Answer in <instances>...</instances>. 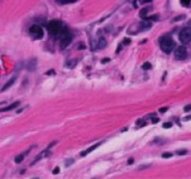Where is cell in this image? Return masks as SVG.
<instances>
[{"mask_svg":"<svg viewBox=\"0 0 191 179\" xmlns=\"http://www.w3.org/2000/svg\"><path fill=\"white\" fill-rule=\"evenodd\" d=\"M160 47L165 53H170L176 47V43L172 37L163 36L160 39Z\"/></svg>","mask_w":191,"mask_h":179,"instance_id":"7a4b0ae2","label":"cell"},{"mask_svg":"<svg viewBox=\"0 0 191 179\" xmlns=\"http://www.w3.org/2000/svg\"><path fill=\"white\" fill-rule=\"evenodd\" d=\"M179 38H180V41L183 43V44L184 45L188 44L191 41V28L189 27L184 28L183 30L181 31Z\"/></svg>","mask_w":191,"mask_h":179,"instance_id":"277c9868","label":"cell"},{"mask_svg":"<svg viewBox=\"0 0 191 179\" xmlns=\"http://www.w3.org/2000/svg\"><path fill=\"white\" fill-rule=\"evenodd\" d=\"M72 39H73V36L72 34L70 33H66L64 35H62V38H61V41H60V48L64 50V49H66L68 46L71 44L72 42Z\"/></svg>","mask_w":191,"mask_h":179,"instance_id":"8992f818","label":"cell"},{"mask_svg":"<svg viewBox=\"0 0 191 179\" xmlns=\"http://www.w3.org/2000/svg\"><path fill=\"white\" fill-rule=\"evenodd\" d=\"M16 76H13V77H11V79H9L7 82H6V84L3 86V88H2V90H1V92H5V91H7V90L9 89V88H11V86H13V84H14V82H16Z\"/></svg>","mask_w":191,"mask_h":179,"instance_id":"30bf717a","label":"cell"},{"mask_svg":"<svg viewBox=\"0 0 191 179\" xmlns=\"http://www.w3.org/2000/svg\"><path fill=\"white\" fill-rule=\"evenodd\" d=\"M187 154L186 150H184V151H178L177 152V154H179V155H184V154Z\"/></svg>","mask_w":191,"mask_h":179,"instance_id":"603a6c76","label":"cell"},{"mask_svg":"<svg viewBox=\"0 0 191 179\" xmlns=\"http://www.w3.org/2000/svg\"><path fill=\"white\" fill-rule=\"evenodd\" d=\"M36 65H37V60L36 58L31 59L27 63V70L29 71H34L36 69Z\"/></svg>","mask_w":191,"mask_h":179,"instance_id":"9c48e42d","label":"cell"},{"mask_svg":"<svg viewBox=\"0 0 191 179\" xmlns=\"http://www.w3.org/2000/svg\"><path fill=\"white\" fill-rule=\"evenodd\" d=\"M146 13H147V9H142V11H140V16L142 17V18H146Z\"/></svg>","mask_w":191,"mask_h":179,"instance_id":"e0dca14e","label":"cell"},{"mask_svg":"<svg viewBox=\"0 0 191 179\" xmlns=\"http://www.w3.org/2000/svg\"><path fill=\"white\" fill-rule=\"evenodd\" d=\"M19 105H20V102H19V101H16V102H14V103H13V104H11V105H9V106H7V107H5V108L0 109V112H4L11 111V110L16 109Z\"/></svg>","mask_w":191,"mask_h":179,"instance_id":"ba28073f","label":"cell"},{"mask_svg":"<svg viewBox=\"0 0 191 179\" xmlns=\"http://www.w3.org/2000/svg\"><path fill=\"white\" fill-rule=\"evenodd\" d=\"M29 33H30V35L33 37L34 39H41L43 38V35H44L42 28L38 25L31 26L30 29H29Z\"/></svg>","mask_w":191,"mask_h":179,"instance_id":"3957f363","label":"cell"},{"mask_svg":"<svg viewBox=\"0 0 191 179\" xmlns=\"http://www.w3.org/2000/svg\"><path fill=\"white\" fill-rule=\"evenodd\" d=\"M133 162H134V158H130V159L128 160V164H129V165H130V164H132Z\"/></svg>","mask_w":191,"mask_h":179,"instance_id":"f546056e","label":"cell"},{"mask_svg":"<svg viewBox=\"0 0 191 179\" xmlns=\"http://www.w3.org/2000/svg\"><path fill=\"white\" fill-rule=\"evenodd\" d=\"M105 45H106V41H105V39L103 37H101V39H99V48L101 49V48H104Z\"/></svg>","mask_w":191,"mask_h":179,"instance_id":"2e32d148","label":"cell"},{"mask_svg":"<svg viewBox=\"0 0 191 179\" xmlns=\"http://www.w3.org/2000/svg\"><path fill=\"white\" fill-rule=\"evenodd\" d=\"M186 18V15H184V14H182L180 16H177L174 18V22H177V21H181V20H183Z\"/></svg>","mask_w":191,"mask_h":179,"instance_id":"d6986e66","label":"cell"},{"mask_svg":"<svg viewBox=\"0 0 191 179\" xmlns=\"http://www.w3.org/2000/svg\"><path fill=\"white\" fill-rule=\"evenodd\" d=\"M175 58L178 60H184L187 57V51L186 48L184 47V46H180L176 49L175 53H174Z\"/></svg>","mask_w":191,"mask_h":179,"instance_id":"5b68a950","label":"cell"},{"mask_svg":"<svg viewBox=\"0 0 191 179\" xmlns=\"http://www.w3.org/2000/svg\"><path fill=\"white\" fill-rule=\"evenodd\" d=\"M181 2L184 6H188L190 4L191 0H181Z\"/></svg>","mask_w":191,"mask_h":179,"instance_id":"7402d4cb","label":"cell"},{"mask_svg":"<svg viewBox=\"0 0 191 179\" xmlns=\"http://www.w3.org/2000/svg\"><path fill=\"white\" fill-rule=\"evenodd\" d=\"M184 112H189V111H191V104H189V105H187V106L184 107Z\"/></svg>","mask_w":191,"mask_h":179,"instance_id":"cb8c5ba5","label":"cell"},{"mask_svg":"<svg viewBox=\"0 0 191 179\" xmlns=\"http://www.w3.org/2000/svg\"><path fill=\"white\" fill-rule=\"evenodd\" d=\"M76 63H78V60L76 59H74V60H70V61H68V63H67V66H68V68L70 69H73L76 67Z\"/></svg>","mask_w":191,"mask_h":179,"instance_id":"5bb4252c","label":"cell"},{"mask_svg":"<svg viewBox=\"0 0 191 179\" xmlns=\"http://www.w3.org/2000/svg\"><path fill=\"white\" fill-rule=\"evenodd\" d=\"M152 67H151V64L149 62H145L144 64H143V66H142V69L143 70H145V71H147V70H150Z\"/></svg>","mask_w":191,"mask_h":179,"instance_id":"ac0fdd59","label":"cell"},{"mask_svg":"<svg viewBox=\"0 0 191 179\" xmlns=\"http://www.w3.org/2000/svg\"><path fill=\"white\" fill-rule=\"evenodd\" d=\"M145 2H150V1H152V0H144Z\"/></svg>","mask_w":191,"mask_h":179,"instance_id":"4dcf8cb0","label":"cell"},{"mask_svg":"<svg viewBox=\"0 0 191 179\" xmlns=\"http://www.w3.org/2000/svg\"><path fill=\"white\" fill-rule=\"evenodd\" d=\"M47 29H48L49 33L52 34L53 36L64 35L66 33H68V31L62 27V23L59 20H52V21H50L48 25H47Z\"/></svg>","mask_w":191,"mask_h":179,"instance_id":"6da1fadb","label":"cell"},{"mask_svg":"<svg viewBox=\"0 0 191 179\" xmlns=\"http://www.w3.org/2000/svg\"><path fill=\"white\" fill-rule=\"evenodd\" d=\"M184 120H190V119H191V114H190V115H187V116L184 117Z\"/></svg>","mask_w":191,"mask_h":179,"instance_id":"f1b7e54d","label":"cell"},{"mask_svg":"<svg viewBox=\"0 0 191 179\" xmlns=\"http://www.w3.org/2000/svg\"><path fill=\"white\" fill-rule=\"evenodd\" d=\"M140 26L143 28L142 31H146V30H148V29L151 28L152 24L150 22H142V23H140Z\"/></svg>","mask_w":191,"mask_h":179,"instance_id":"7c38bea8","label":"cell"},{"mask_svg":"<svg viewBox=\"0 0 191 179\" xmlns=\"http://www.w3.org/2000/svg\"><path fill=\"white\" fill-rule=\"evenodd\" d=\"M71 163H74V160H73V159L67 160V161H66V166H67V167L70 166V164H71Z\"/></svg>","mask_w":191,"mask_h":179,"instance_id":"4316f807","label":"cell"},{"mask_svg":"<svg viewBox=\"0 0 191 179\" xmlns=\"http://www.w3.org/2000/svg\"><path fill=\"white\" fill-rule=\"evenodd\" d=\"M163 158H170V157H172V154L171 152H164V154H163Z\"/></svg>","mask_w":191,"mask_h":179,"instance_id":"44dd1931","label":"cell"},{"mask_svg":"<svg viewBox=\"0 0 191 179\" xmlns=\"http://www.w3.org/2000/svg\"><path fill=\"white\" fill-rule=\"evenodd\" d=\"M49 155H51V152H50L48 151V150H45V151H43L42 152H40V154L37 155L36 159H34V160L33 161L32 165H34V163H36L37 161H39L40 159H42V158H44V157H48Z\"/></svg>","mask_w":191,"mask_h":179,"instance_id":"52a82bcc","label":"cell"},{"mask_svg":"<svg viewBox=\"0 0 191 179\" xmlns=\"http://www.w3.org/2000/svg\"><path fill=\"white\" fill-rule=\"evenodd\" d=\"M101 142H99V143H97V144H95V145H93L92 147H90V148H89V149H87V150H86V151H84V152H81V154H80V155H81V156H85V155H86V154H90V152H93V151H94V150H96V149H97V148H98V147L99 146V145H101Z\"/></svg>","mask_w":191,"mask_h":179,"instance_id":"8fae6325","label":"cell"},{"mask_svg":"<svg viewBox=\"0 0 191 179\" xmlns=\"http://www.w3.org/2000/svg\"><path fill=\"white\" fill-rule=\"evenodd\" d=\"M159 121H160V119H159L158 117H154V118H153L152 122H153V123H156V122H159Z\"/></svg>","mask_w":191,"mask_h":179,"instance_id":"83f0119b","label":"cell"},{"mask_svg":"<svg viewBox=\"0 0 191 179\" xmlns=\"http://www.w3.org/2000/svg\"><path fill=\"white\" fill-rule=\"evenodd\" d=\"M163 128H165V129H169V128H171L172 127V123L171 122H165V123H163Z\"/></svg>","mask_w":191,"mask_h":179,"instance_id":"ffe728a7","label":"cell"},{"mask_svg":"<svg viewBox=\"0 0 191 179\" xmlns=\"http://www.w3.org/2000/svg\"><path fill=\"white\" fill-rule=\"evenodd\" d=\"M23 159H24V154H19L14 158V162L16 164H20L23 161Z\"/></svg>","mask_w":191,"mask_h":179,"instance_id":"9a60e30c","label":"cell"},{"mask_svg":"<svg viewBox=\"0 0 191 179\" xmlns=\"http://www.w3.org/2000/svg\"><path fill=\"white\" fill-rule=\"evenodd\" d=\"M167 110H168V108H167V107H164V108H161L160 110H159V112L163 114V112H165Z\"/></svg>","mask_w":191,"mask_h":179,"instance_id":"484cf974","label":"cell"},{"mask_svg":"<svg viewBox=\"0 0 191 179\" xmlns=\"http://www.w3.org/2000/svg\"><path fill=\"white\" fill-rule=\"evenodd\" d=\"M59 171H60V169L58 168V167H55V168L54 169V171H53V174H58V172H59Z\"/></svg>","mask_w":191,"mask_h":179,"instance_id":"d4e9b609","label":"cell"},{"mask_svg":"<svg viewBox=\"0 0 191 179\" xmlns=\"http://www.w3.org/2000/svg\"><path fill=\"white\" fill-rule=\"evenodd\" d=\"M55 1L60 5H65V4H70V3H74L76 0H55Z\"/></svg>","mask_w":191,"mask_h":179,"instance_id":"4fadbf2b","label":"cell"}]
</instances>
